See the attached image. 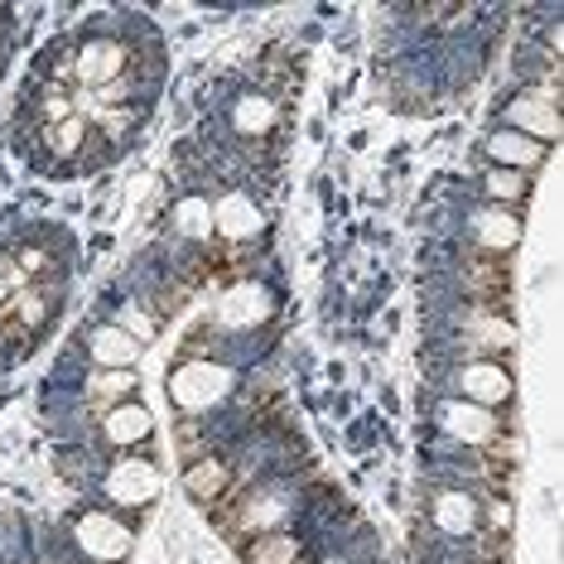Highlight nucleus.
<instances>
[{"instance_id": "obj_1", "label": "nucleus", "mask_w": 564, "mask_h": 564, "mask_svg": "<svg viewBox=\"0 0 564 564\" xmlns=\"http://www.w3.org/2000/svg\"><path fill=\"white\" fill-rule=\"evenodd\" d=\"M107 492H111V502H121V507H140L160 492V473L150 468L145 458H121V464H111V473H107Z\"/></svg>"}, {"instance_id": "obj_2", "label": "nucleus", "mask_w": 564, "mask_h": 564, "mask_svg": "<svg viewBox=\"0 0 564 564\" xmlns=\"http://www.w3.org/2000/svg\"><path fill=\"white\" fill-rule=\"evenodd\" d=\"M174 401L184 410H208L213 401H223L227 391V371H217L213 362H188L184 371L174 377Z\"/></svg>"}, {"instance_id": "obj_3", "label": "nucleus", "mask_w": 564, "mask_h": 564, "mask_svg": "<svg viewBox=\"0 0 564 564\" xmlns=\"http://www.w3.org/2000/svg\"><path fill=\"white\" fill-rule=\"evenodd\" d=\"M78 545L93 560H121L126 550H131V531H126L121 521H111L107 511H93V517L78 521Z\"/></svg>"}, {"instance_id": "obj_4", "label": "nucleus", "mask_w": 564, "mask_h": 564, "mask_svg": "<svg viewBox=\"0 0 564 564\" xmlns=\"http://www.w3.org/2000/svg\"><path fill=\"white\" fill-rule=\"evenodd\" d=\"M464 395L468 401H478L482 410H492V405H502L507 395H511V381H507V371L497 367V362H473V367H464Z\"/></svg>"}, {"instance_id": "obj_5", "label": "nucleus", "mask_w": 564, "mask_h": 564, "mask_svg": "<svg viewBox=\"0 0 564 564\" xmlns=\"http://www.w3.org/2000/svg\"><path fill=\"white\" fill-rule=\"evenodd\" d=\"M487 155H492L497 164H507V170H535L541 164V140L521 135V131H497L492 140H487Z\"/></svg>"}, {"instance_id": "obj_6", "label": "nucleus", "mask_w": 564, "mask_h": 564, "mask_svg": "<svg viewBox=\"0 0 564 564\" xmlns=\"http://www.w3.org/2000/svg\"><path fill=\"white\" fill-rule=\"evenodd\" d=\"M101 434H107V444H117V448H126V444H140L150 434V410L145 405H111L107 410V420H101Z\"/></svg>"}, {"instance_id": "obj_7", "label": "nucleus", "mask_w": 564, "mask_h": 564, "mask_svg": "<svg viewBox=\"0 0 564 564\" xmlns=\"http://www.w3.org/2000/svg\"><path fill=\"white\" fill-rule=\"evenodd\" d=\"M444 425L458 434V440H468V444H492L497 440V420H492V410H482V405H448L444 410Z\"/></svg>"}, {"instance_id": "obj_8", "label": "nucleus", "mask_w": 564, "mask_h": 564, "mask_svg": "<svg viewBox=\"0 0 564 564\" xmlns=\"http://www.w3.org/2000/svg\"><path fill=\"white\" fill-rule=\"evenodd\" d=\"M93 357H97V362L101 367H131L135 362V357H140V343L131 338V333H126V328H97L93 333Z\"/></svg>"}, {"instance_id": "obj_9", "label": "nucleus", "mask_w": 564, "mask_h": 564, "mask_svg": "<svg viewBox=\"0 0 564 564\" xmlns=\"http://www.w3.org/2000/svg\"><path fill=\"white\" fill-rule=\"evenodd\" d=\"M511 121L517 126H525L531 131V140H550L560 131V117H555V107H541V97H517L511 101Z\"/></svg>"}, {"instance_id": "obj_10", "label": "nucleus", "mask_w": 564, "mask_h": 564, "mask_svg": "<svg viewBox=\"0 0 564 564\" xmlns=\"http://www.w3.org/2000/svg\"><path fill=\"white\" fill-rule=\"evenodd\" d=\"M294 555H300V541H294V535H261V541L247 550L251 564H294Z\"/></svg>"}, {"instance_id": "obj_11", "label": "nucleus", "mask_w": 564, "mask_h": 564, "mask_svg": "<svg viewBox=\"0 0 564 564\" xmlns=\"http://www.w3.org/2000/svg\"><path fill=\"white\" fill-rule=\"evenodd\" d=\"M135 391V377L131 371H97L93 377V387H87V395H93V405H101V401H126V395Z\"/></svg>"}, {"instance_id": "obj_12", "label": "nucleus", "mask_w": 564, "mask_h": 564, "mask_svg": "<svg viewBox=\"0 0 564 564\" xmlns=\"http://www.w3.org/2000/svg\"><path fill=\"white\" fill-rule=\"evenodd\" d=\"M188 492L194 497H203V502H208V497H217L223 492V482H227V468H223V458H203V464L188 473Z\"/></svg>"}, {"instance_id": "obj_13", "label": "nucleus", "mask_w": 564, "mask_h": 564, "mask_svg": "<svg viewBox=\"0 0 564 564\" xmlns=\"http://www.w3.org/2000/svg\"><path fill=\"white\" fill-rule=\"evenodd\" d=\"M434 517H440V525L444 531H454V535H464V531H473V502L468 497H440V507H434Z\"/></svg>"}, {"instance_id": "obj_14", "label": "nucleus", "mask_w": 564, "mask_h": 564, "mask_svg": "<svg viewBox=\"0 0 564 564\" xmlns=\"http://www.w3.org/2000/svg\"><path fill=\"white\" fill-rule=\"evenodd\" d=\"M487 194L492 198H521L525 194V174L521 170H497V174H487Z\"/></svg>"}, {"instance_id": "obj_15", "label": "nucleus", "mask_w": 564, "mask_h": 564, "mask_svg": "<svg viewBox=\"0 0 564 564\" xmlns=\"http://www.w3.org/2000/svg\"><path fill=\"white\" fill-rule=\"evenodd\" d=\"M487 525H497V535H507V531H511V507H507V502L487 507Z\"/></svg>"}, {"instance_id": "obj_16", "label": "nucleus", "mask_w": 564, "mask_h": 564, "mask_svg": "<svg viewBox=\"0 0 564 564\" xmlns=\"http://www.w3.org/2000/svg\"><path fill=\"white\" fill-rule=\"evenodd\" d=\"M10 20V10H0V24ZM0 63H6V34H0Z\"/></svg>"}]
</instances>
